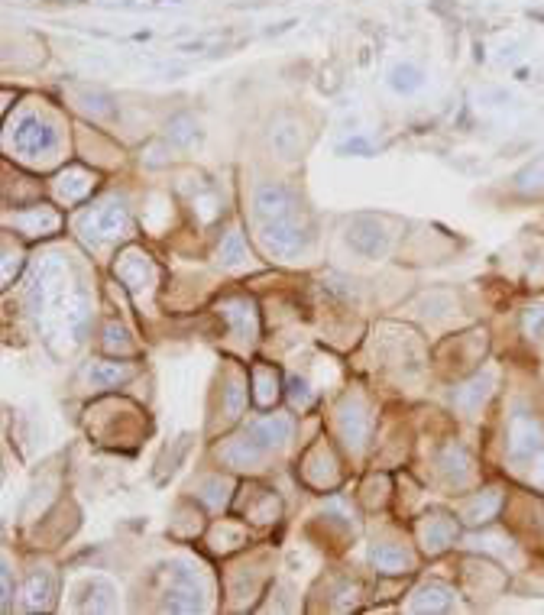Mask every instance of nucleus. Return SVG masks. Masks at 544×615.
Listing matches in <instances>:
<instances>
[{
  "instance_id": "nucleus-33",
  "label": "nucleus",
  "mask_w": 544,
  "mask_h": 615,
  "mask_svg": "<svg viewBox=\"0 0 544 615\" xmlns=\"http://www.w3.org/2000/svg\"><path fill=\"white\" fill-rule=\"evenodd\" d=\"M198 496L208 505H224L227 502V483L221 480V476H208V480H201Z\"/></svg>"
},
{
  "instance_id": "nucleus-24",
  "label": "nucleus",
  "mask_w": 544,
  "mask_h": 615,
  "mask_svg": "<svg viewBox=\"0 0 544 615\" xmlns=\"http://www.w3.org/2000/svg\"><path fill=\"white\" fill-rule=\"evenodd\" d=\"M88 379L94 386L101 389H111V386H120L124 379H130V366L127 363H111V360H98L88 366Z\"/></svg>"
},
{
  "instance_id": "nucleus-3",
  "label": "nucleus",
  "mask_w": 544,
  "mask_h": 615,
  "mask_svg": "<svg viewBox=\"0 0 544 615\" xmlns=\"http://www.w3.org/2000/svg\"><path fill=\"white\" fill-rule=\"evenodd\" d=\"M544 454V431L532 412H515L509 421V460L515 467H532Z\"/></svg>"
},
{
  "instance_id": "nucleus-15",
  "label": "nucleus",
  "mask_w": 544,
  "mask_h": 615,
  "mask_svg": "<svg viewBox=\"0 0 544 615\" xmlns=\"http://www.w3.org/2000/svg\"><path fill=\"white\" fill-rule=\"evenodd\" d=\"M52 188H56L59 201H65V204H78V201H85V198L91 195L94 175H91L88 169H81V166H68L65 172H59V179L52 182Z\"/></svg>"
},
{
  "instance_id": "nucleus-5",
  "label": "nucleus",
  "mask_w": 544,
  "mask_h": 615,
  "mask_svg": "<svg viewBox=\"0 0 544 615\" xmlns=\"http://www.w3.org/2000/svg\"><path fill=\"white\" fill-rule=\"evenodd\" d=\"M260 243L269 256L276 259H292L298 253H305L308 246V230L295 221V217H285V221H269L260 230Z\"/></svg>"
},
{
  "instance_id": "nucleus-21",
  "label": "nucleus",
  "mask_w": 544,
  "mask_h": 615,
  "mask_svg": "<svg viewBox=\"0 0 544 615\" xmlns=\"http://www.w3.org/2000/svg\"><path fill=\"white\" fill-rule=\"evenodd\" d=\"M489 392H493V373H486V376H473L467 386H460L454 392V405L457 408H464V412H476L486 399H489Z\"/></svg>"
},
{
  "instance_id": "nucleus-10",
  "label": "nucleus",
  "mask_w": 544,
  "mask_h": 615,
  "mask_svg": "<svg viewBox=\"0 0 544 615\" xmlns=\"http://www.w3.org/2000/svg\"><path fill=\"white\" fill-rule=\"evenodd\" d=\"M269 143H272V149H276L279 159H285V162L298 159V156H302V149H305L302 123H298L295 117H279L269 127Z\"/></svg>"
},
{
  "instance_id": "nucleus-25",
  "label": "nucleus",
  "mask_w": 544,
  "mask_h": 615,
  "mask_svg": "<svg viewBox=\"0 0 544 615\" xmlns=\"http://www.w3.org/2000/svg\"><path fill=\"white\" fill-rule=\"evenodd\" d=\"M512 188L519 191V195H528V198L544 195V156L535 159V162H528L522 172H515Z\"/></svg>"
},
{
  "instance_id": "nucleus-8",
  "label": "nucleus",
  "mask_w": 544,
  "mask_h": 615,
  "mask_svg": "<svg viewBox=\"0 0 544 615\" xmlns=\"http://www.w3.org/2000/svg\"><path fill=\"white\" fill-rule=\"evenodd\" d=\"M337 428H340V437H344V444L360 454L366 441H370V431H373V418H370V412H366L363 399H347L344 405H340Z\"/></svg>"
},
{
  "instance_id": "nucleus-35",
  "label": "nucleus",
  "mask_w": 544,
  "mask_h": 615,
  "mask_svg": "<svg viewBox=\"0 0 544 615\" xmlns=\"http://www.w3.org/2000/svg\"><path fill=\"white\" fill-rule=\"evenodd\" d=\"M289 399H292L295 408H308L315 395H311V389H308V382H305V379L292 376V379H289Z\"/></svg>"
},
{
  "instance_id": "nucleus-34",
  "label": "nucleus",
  "mask_w": 544,
  "mask_h": 615,
  "mask_svg": "<svg viewBox=\"0 0 544 615\" xmlns=\"http://www.w3.org/2000/svg\"><path fill=\"white\" fill-rule=\"evenodd\" d=\"M104 350H111V353H130V350H133L130 334H127L120 324H107V327H104Z\"/></svg>"
},
{
  "instance_id": "nucleus-23",
  "label": "nucleus",
  "mask_w": 544,
  "mask_h": 615,
  "mask_svg": "<svg viewBox=\"0 0 544 615\" xmlns=\"http://www.w3.org/2000/svg\"><path fill=\"white\" fill-rule=\"evenodd\" d=\"M499 505H502V496L496 489H486V492H480V496H473L464 509L467 525H483V522H489V518H496Z\"/></svg>"
},
{
  "instance_id": "nucleus-36",
  "label": "nucleus",
  "mask_w": 544,
  "mask_h": 615,
  "mask_svg": "<svg viewBox=\"0 0 544 615\" xmlns=\"http://www.w3.org/2000/svg\"><path fill=\"white\" fill-rule=\"evenodd\" d=\"M525 334L528 337H544V308L538 305V308H528L525 311Z\"/></svg>"
},
{
  "instance_id": "nucleus-28",
  "label": "nucleus",
  "mask_w": 544,
  "mask_h": 615,
  "mask_svg": "<svg viewBox=\"0 0 544 615\" xmlns=\"http://www.w3.org/2000/svg\"><path fill=\"white\" fill-rule=\"evenodd\" d=\"M253 386H256V405H272L276 402V395H279V373L276 369H269V366H256L253 369Z\"/></svg>"
},
{
  "instance_id": "nucleus-22",
  "label": "nucleus",
  "mask_w": 544,
  "mask_h": 615,
  "mask_svg": "<svg viewBox=\"0 0 544 615\" xmlns=\"http://www.w3.org/2000/svg\"><path fill=\"white\" fill-rule=\"evenodd\" d=\"M13 224H17L23 234L39 237V234H49V230L59 227V214L52 208H30V211H20L17 217H13Z\"/></svg>"
},
{
  "instance_id": "nucleus-38",
  "label": "nucleus",
  "mask_w": 544,
  "mask_h": 615,
  "mask_svg": "<svg viewBox=\"0 0 544 615\" xmlns=\"http://www.w3.org/2000/svg\"><path fill=\"white\" fill-rule=\"evenodd\" d=\"M532 480L544 489V454L532 463Z\"/></svg>"
},
{
  "instance_id": "nucleus-4",
  "label": "nucleus",
  "mask_w": 544,
  "mask_h": 615,
  "mask_svg": "<svg viewBox=\"0 0 544 615\" xmlns=\"http://www.w3.org/2000/svg\"><path fill=\"white\" fill-rule=\"evenodd\" d=\"M127 224H130V211L120 198H107L101 204H94V208L78 221L81 234L91 240H117L127 230Z\"/></svg>"
},
{
  "instance_id": "nucleus-37",
  "label": "nucleus",
  "mask_w": 544,
  "mask_h": 615,
  "mask_svg": "<svg viewBox=\"0 0 544 615\" xmlns=\"http://www.w3.org/2000/svg\"><path fill=\"white\" fill-rule=\"evenodd\" d=\"M340 156H373V143L370 140H363V136H353V140H347V143H340V149H337Z\"/></svg>"
},
{
  "instance_id": "nucleus-13",
  "label": "nucleus",
  "mask_w": 544,
  "mask_h": 615,
  "mask_svg": "<svg viewBox=\"0 0 544 615\" xmlns=\"http://www.w3.org/2000/svg\"><path fill=\"white\" fill-rule=\"evenodd\" d=\"M418 541H421V548H425L428 554H444V551L457 541L454 518H447V515H428L425 522L418 525Z\"/></svg>"
},
{
  "instance_id": "nucleus-32",
  "label": "nucleus",
  "mask_w": 544,
  "mask_h": 615,
  "mask_svg": "<svg viewBox=\"0 0 544 615\" xmlns=\"http://www.w3.org/2000/svg\"><path fill=\"white\" fill-rule=\"evenodd\" d=\"M243 259H247V246H243V237L237 230H230V234L221 240V263L224 266H240Z\"/></svg>"
},
{
  "instance_id": "nucleus-1",
  "label": "nucleus",
  "mask_w": 544,
  "mask_h": 615,
  "mask_svg": "<svg viewBox=\"0 0 544 615\" xmlns=\"http://www.w3.org/2000/svg\"><path fill=\"white\" fill-rule=\"evenodd\" d=\"M7 140L20 156L43 159V156H52L59 149V130L39 114H20L17 120L10 123Z\"/></svg>"
},
{
  "instance_id": "nucleus-6",
  "label": "nucleus",
  "mask_w": 544,
  "mask_h": 615,
  "mask_svg": "<svg viewBox=\"0 0 544 615\" xmlns=\"http://www.w3.org/2000/svg\"><path fill=\"white\" fill-rule=\"evenodd\" d=\"M347 243L353 253H360L366 259H383L389 253V230L386 224L379 221V217H370V214H360L353 217L347 224Z\"/></svg>"
},
{
  "instance_id": "nucleus-19",
  "label": "nucleus",
  "mask_w": 544,
  "mask_h": 615,
  "mask_svg": "<svg viewBox=\"0 0 544 615\" xmlns=\"http://www.w3.org/2000/svg\"><path fill=\"white\" fill-rule=\"evenodd\" d=\"M75 101L85 114H91L94 120H114L117 117V104L107 91L101 88H75Z\"/></svg>"
},
{
  "instance_id": "nucleus-26",
  "label": "nucleus",
  "mask_w": 544,
  "mask_h": 615,
  "mask_svg": "<svg viewBox=\"0 0 544 615\" xmlns=\"http://www.w3.org/2000/svg\"><path fill=\"white\" fill-rule=\"evenodd\" d=\"M201 140V123L192 117V114H179V117H172L169 120V143L172 146H195Z\"/></svg>"
},
{
  "instance_id": "nucleus-11",
  "label": "nucleus",
  "mask_w": 544,
  "mask_h": 615,
  "mask_svg": "<svg viewBox=\"0 0 544 615\" xmlns=\"http://www.w3.org/2000/svg\"><path fill=\"white\" fill-rule=\"evenodd\" d=\"M114 272H117V279L133 292H143L156 282V269H153V263H149V256H143L140 250H127L117 259Z\"/></svg>"
},
{
  "instance_id": "nucleus-7",
  "label": "nucleus",
  "mask_w": 544,
  "mask_h": 615,
  "mask_svg": "<svg viewBox=\"0 0 544 615\" xmlns=\"http://www.w3.org/2000/svg\"><path fill=\"white\" fill-rule=\"evenodd\" d=\"M253 211L260 217V224H269V221H285V217H295L298 211V195L289 188V185H260L253 195Z\"/></svg>"
},
{
  "instance_id": "nucleus-30",
  "label": "nucleus",
  "mask_w": 544,
  "mask_h": 615,
  "mask_svg": "<svg viewBox=\"0 0 544 615\" xmlns=\"http://www.w3.org/2000/svg\"><path fill=\"white\" fill-rule=\"evenodd\" d=\"M221 314L234 331H250L253 327V305L250 302H227L221 308Z\"/></svg>"
},
{
  "instance_id": "nucleus-29",
  "label": "nucleus",
  "mask_w": 544,
  "mask_h": 615,
  "mask_svg": "<svg viewBox=\"0 0 544 615\" xmlns=\"http://www.w3.org/2000/svg\"><path fill=\"white\" fill-rule=\"evenodd\" d=\"M227 33H204L188 39V43H179V52H204V56H217V52L227 49Z\"/></svg>"
},
{
  "instance_id": "nucleus-12",
  "label": "nucleus",
  "mask_w": 544,
  "mask_h": 615,
  "mask_svg": "<svg viewBox=\"0 0 544 615\" xmlns=\"http://www.w3.org/2000/svg\"><path fill=\"white\" fill-rule=\"evenodd\" d=\"M75 609H81V612H111V609H117L114 583L104 580V577H88L75 593Z\"/></svg>"
},
{
  "instance_id": "nucleus-27",
  "label": "nucleus",
  "mask_w": 544,
  "mask_h": 615,
  "mask_svg": "<svg viewBox=\"0 0 544 615\" xmlns=\"http://www.w3.org/2000/svg\"><path fill=\"white\" fill-rule=\"evenodd\" d=\"M421 85H425V75H421L418 65L402 62V65H396L389 72V88L396 91V94H415Z\"/></svg>"
},
{
  "instance_id": "nucleus-17",
  "label": "nucleus",
  "mask_w": 544,
  "mask_h": 615,
  "mask_svg": "<svg viewBox=\"0 0 544 615\" xmlns=\"http://www.w3.org/2000/svg\"><path fill=\"white\" fill-rule=\"evenodd\" d=\"M250 434H253L256 441H260L266 450L282 447V444L292 437V421L285 418V415H269V418L253 421V425H250Z\"/></svg>"
},
{
  "instance_id": "nucleus-9",
  "label": "nucleus",
  "mask_w": 544,
  "mask_h": 615,
  "mask_svg": "<svg viewBox=\"0 0 544 615\" xmlns=\"http://www.w3.org/2000/svg\"><path fill=\"white\" fill-rule=\"evenodd\" d=\"M56 603V573L39 567L33 570L30 577L23 583V599H20V609L26 612H43V609H52Z\"/></svg>"
},
{
  "instance_id": "nucleus-20",
  "label": "nucleus",
  "mask_w": 544,
  "mask_h": 615,
  "mask_svg": "<svg viewBox=\"0 0 544 615\" xmlns=\"http://www.w3.org/2000/svg\"><path fill=\"white\" fill-rule=\"evenodd\" d=\"M438 463H441L444 480L451 483V486H467V483H470L473 460L467 457V450H464V447H447Z\"/></svg>"
},
{
  "instance_id": "nucleus-2",
  "label": "nucleus",
  "mask_w": 544,
  "mask_h": 615,
  "mask_svg": "<svg viewBox=\"0 0 544 615\" xmlns=\"http://www.w3.org/2000/svg\"><path fill=\"white\" fill-rule=\"evenodd\" d=\"M201 609H204L201 573L195 567L182 564V560H175L169 590H166V599H162V612H201Z\"/></svg>"
},
{
  "instance_id": "nucleus-14",
  "label": "nucleus",
  "mask_w": 544,
  "mask_h": 615,
  "mask_svg": "<svg viewBox=\"0 0 544 615\" xmlns=\"http://www.w3.org/2000/svg\"><path fill=\"white\" fill-rule=\"evenodd\" d=\"M263 457H266V447L256 441L250 431L243 434V437H237V441H230L227 447H221V460L227 463V467H234V470H250Z\"/></svg>"
},
{
  "instance_id": "nucleus-18",
  "label": "nucleus",
  "mask_w": 544,
  "mask_h": 615,
  "mask_svg": "<svg viewBox=\"0 0 544 615\" xmlns=\"http://www.w3.org/2000/svg\"><path fill=\"white\" fill-rule=\"evenodd\" d=\"M370 564L379 570V573H389V577H396V573H405L412 567V554L399 544H373L370 551Z\"/></svg>"
},
{
  "instance_id": "nucleus-31",
  "label": "nucleus",
  "mask_w": 544,
  "mask_h": 615,
  "mask_svg": "<svg viewBox=\"0 0 544 615\" xmlns=\"http://www.w3.org/2000/svg\"><path fill=\"white\" fill-rule=\"evenodd\" d=\"M224 402H227V418H240L243 415V405H247V389H243V379L237 373L227 379Z\"/></svg>"
},
{
  "instance_id": "nucleus-16",
  "label": "nucleus",
  "mask_w": 544,
  "mask_h": 615,
  "mask_svg": "<svg viewBox=\"0 0 544 615\" xmlns=\"http://www.w3.org/2000/svg\"><path fill=\"white\" fill-rule=\"evenodd\" d=\"M454 606V590L447 583H425L408 599V612H447Z\"/></svg>"
}]
</instances>
